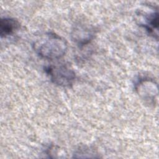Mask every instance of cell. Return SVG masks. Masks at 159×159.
Returning a JSON list of instances; mask_svg holds the SVG:
<instances>
[{
    "label": "cell",
    "instance_id": "6da1fadb",
    "mask_svg": "<svg viewBox=\"0 0 159 159\" xmlns=\"http://www.w3.org/2000/svg\"><path fill=\"white\" fill-rule=\"evenodd\" d=\"M32 47L40 57L47 60H57L66 53L68 43L59 35L47 32L36 37L33 41Z\"/></svg>",
    "mask_w": 159,
    "mask_h": 159
},
{
    "label": "cell",
    "instance_id": "7a4b0ae2",
    "mask_svg": "<svg viewBox=\"0 0 159 159\" xmlns=\"http://www.w3.org/2000/svg\"><path fill=\"white\" fill-rule=\"evenodd\" d=\"M45 71L53 83L63 88L72 86L76 78L75 71L65 64L50 65L45 68Z\"/></svg>",
    "mask_w": 159,
    "mask_h": 159
},
{
    "label": "cell",
    "instance_id": "3957f363",
    "mask_svg": "<svg viewBox=\"0 0 159 159\" xmlns=\"http://www.w3.org/2000/svg\"><path fill=\"white\" fill-rule=\"evenodd\" d=\"M135 89L139 98L145 103L154 106L158 96V85L150 78H141L135 84Z\"/></svg>",
    "mask_w": 159,
    "mask_h": 159
},
{
    "label": "cell",
    "instance_id": "277c9868",
    "mask_svg": "<svg viewBox=\"0 0 159 159\" xmlns=\"http://www.w3.org/2000/svg\"><path fill=\"white\" fill-rule=\"evenodd\" d=\"M95 34L94 27L83 22L76 23L71 31L72 40L80 47L89 43L94 38Z\"/></svg>",
    "mask_w": 159,
    "mask_h": 159
},
{
    "label": "cell",
    "instance_id": "5b68a950",
    "mask_svg": "<svg viewBox=\"0 0 159 159\" xmlns=\"http://www.w3.org/2000/svg\"><path fill=\"white\" fill-rule=\"evenodd\" d=\"M139 25L142 26L148 34L153 38L158 39V14L157 9H153L149 12H145L140 11L138 13Z\"/></svg>",
    "mask_w": 159,
    "mask_h": 159
},
{
    "label": "cell",
    "instance_id": "8992f818",
    "mask_svg": "<svg viewBox=\"0 0 159 159\" xmlns=\"http://www.w3.org/2000/svg\"><path fill=\"white\" fill-rule=\"evenodd\" d=\"M20 27V22L12 17H3L0 21L1 37H7L14 34Z\"/></svg>",
    "mask_w": 159,
    "mask_h": 159
},
{
    "label": "cell",
    "instance_id": "52a82bcc",
    "mask_svg": "<svg viewBox=\"0 0 159 159\" xmlns=\"http://www.w3.org/2000/svg\"><path fill=\"white\" fill-rule=\"evenodd\" d=\"M75 155H78L76 157H84L86 158V155H88V157H93L91 155H92L94 157H96L95 155H94V153L89 150V148H83L81 149H79L77 150V152L75 153Z\"/></svg>",
    "mask_w": 159,
    "mask_h": 159
}]
</instances>
